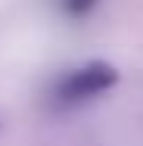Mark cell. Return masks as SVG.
I'll return each mask as SVG.
<instances>
[{"label": "cell", "mask_w": 143, "mask_h": 146, "mask_svg": "<svg viewBox=\"0 0 143 146\" xmlns=\"http://www.w3.org/2000/svg\"><path fill=\"white\" fill-rule=\"evenodd\" d=\"M115 84H118V72L109 62H87V65L62 72L53 81V87H50V106H56V109H75V106H84L90 100L103 96Z\"/></svg>", "instance_id": "cell-1"}, {"label": "cell", "mask_w": 143, "mask_h": 146, "mask_svg": "<svg viewBox=\"0 0 143 146\" xmlns=\"http://www.w3.org/2000/svg\"><path fill=\"white\" fill-rule=\"evenodd\" d=\"M100 0H59V13L65 19H87Z\"/></svg>", "instance_id": "cell-2"}]
</instances>
